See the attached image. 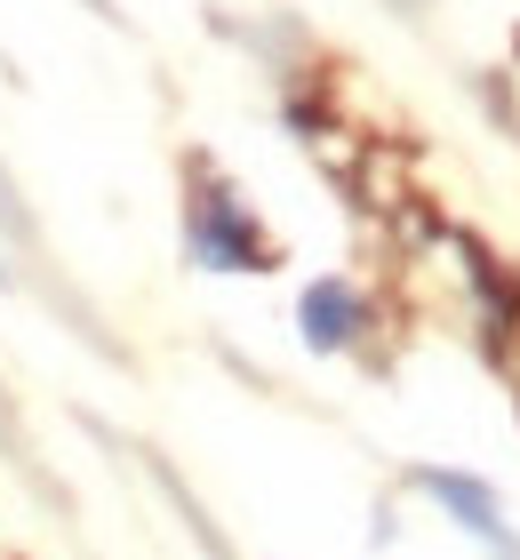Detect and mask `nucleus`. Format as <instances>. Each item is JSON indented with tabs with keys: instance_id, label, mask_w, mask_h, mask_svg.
<instances>
[{
	"instance_id": "3",
	"label": "nucleus",
	"mask_w": 520,
	"mask_h": 560,
	"mask_svg": "<svg viewBox=\"0 0 520 560\" xmlns=\"http://www.w3.org/2000/svg\"><path fill=\"white\" fill-rule=\"evenodd\" d=\"M200 241L217 248L224 265H241V272H256V265H265V248H256V233L241 224V209H232V192H217V200H208V217H200Z\"/></svg>"
},
{
	"instance_id": "1",
	"label": "nucleus",
	"mask_w": 520,
	"mask_h": 560,
	"mask_svg": "<svg viewBox=\"0 0 520 560\" xmlns=\"http://www.w3.org/2000/svg\"><path fill=\"white\" fill-rule=\"evenodd\" d=\"M425 489H432L440 504H449V513H457L464 528H473V537H488L505 560H520V545L505 537V521H497V497H488L481 480H464V472H425Z\"/></svg>"
},
{
	"instance_id": "2",
	"label": "nucleus",
	"mask_w": 520,
	"mask_h": 560,
	"mask_svg": "<svg viewBox=\"0 0 520 560\" xmlns=\"http://www.w3.org/2000/svg\"><path fill=\"white\" fill-rule=\"evenodd\" d=\"M353 320H360V304H353V289H345V280H321V289L304 296V337L321 345V352H336V345H345V337H353Z\"/></svg>"
}]
</instances>
